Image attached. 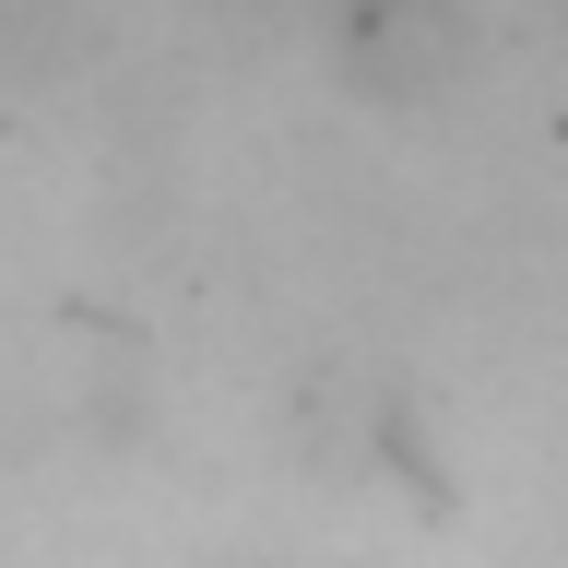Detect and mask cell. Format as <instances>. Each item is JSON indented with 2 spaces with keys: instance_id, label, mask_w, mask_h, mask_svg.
Listing matches in <instances>:
<instances>
[{
  "instance_id": "obj_1",
  "label": "cell",
  "mask_w": 568,
  "mask_h": 568,
  "mask_svg": "<svg viewBox=\"0 0 568 568\" xmlns=\"http://www.w3.org/2000/svg\"><path fill=\"white\" fill-rule=\"evenodd\" d=\"M344 71L379 106L450 95L462 71H474V12L462 0H355L344 12Z\"/></svg>"
}]
</instances>
